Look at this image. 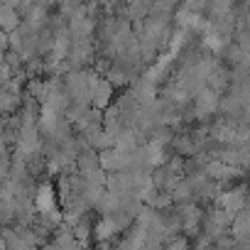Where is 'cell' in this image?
Listing matches in <instances>:
<instances>
[{"label": "cell", "mask_w": 250, "mask_h": 250, "mask_svg": "<svg viewBox=\"0 0 250 250\" xmlns=\"http://www.w3.org/2000/svg\"><path fill=\"white\" fill-rule=\"evenodd\" d=\"M64 91L74 103H91V76L83 71H71L64 79Z\"/></svg>", "instance_id": "6da1fadb"}, {"label": "cell", "mask_w": 250, "mask_h": 250, "mask_svg": "<svg viewBox=\"0 0 250 250\" xmlns=\"http://www.w3.org/2000/svg\"><path fill=\"white\" fill-rule=\"evenodd\" d=\"M230 218H233V216H230L226 208H211V211L201 213V221H199V223H204V233L211 235V240H213V235H221V233L228 230Z\"/></svg>", "instance_id": "7a4b0ae2"}, {"label": "cell", "mask_w": 250, "mask_h": 250, "mask_svg": "<svg viewBox=\"0 0 250 250\" xmlns=\"http://www.w3.org/2000/svg\"><path fill=\"white\" fill-rule=\"evenodd\" d=\"M218 91H213V88H201V91H196L194 93V103H196V115L199 118H206V115H211V113H216L218 110Z\"/></svg>", "instance_id": "3957f363"}, {"label": "cell", "mask_w": 250, "mask_h": 250, "mask_svg": "<svg viewBox=\"0 0 250 250\" xmlns=\"http://www.w3.org/2000/svg\"><path fill=\"white\" fill-rule=\"evenodd\" d=\"M93 32V20L83 13H76L69 22V40H88Z\"/></svg>", "instance_id": "277c9868"}, {"label": "cell", "mask_w": 250, "mask_h": 250, "mask_svg": "<svg viewBox=\"0 0 250 250\" xmlns=\"http://www.w3.org/2000/svg\"><path fill=\"white\" fill-rule=\"evenodd\" d=\"M110 93H113V86L98 76H91V101L96 108H103L108 101H110Z\"/></svg>", "instance_id": "5b68a950"}, {"label": "cell", "mask_w": 250, "mask_h": 250, "mask_svg": "<svg viewBox=\"0 0 250 250\" xmlns=\"http://www.w3.org/2000/svg\"><path fill=\"white\" fill-rule=\"evenodd\" d=\"M221 208H226L230 216L238 213L240 208H245V191L243 189H235V191L221 194Z\"/></svg>", "instance_id": "8992f818"}, {"label": "cell", "mask_w": 250, "mask_h": 250, "mask_svg": "<svg viewBox=\"0 0 250 250\" xmlns=\"http://www.w3.org/2000/svg\"><path fill=\"white\" fill-rule=\"evenodd\" d=\"M54 245H76V238H74V233H66L64 230V235L54 238Z\"/></svg>", "instance_id": "52a82bcc"}, {"label": "cell", "mask_w": 250, "mask_h": 250, "mask_svg": "<svg viewBox=\"0 0 250 250\" xmlns=\"http://www.w3.org/2000/svg\"><path fill=\"white\" fill-rule=\"evenodd\" d=\"M8 79V59L3 57V52H0V83H3Z\"/></svg>", "instance_id": "ba28073f"}, {"label": "cell", "mask_w": 250, "mask_h": 250, "mask_svg": "<svg viewBox=\"0 0 250 250\" xmlns=\"http://www.w3.org/2000/svg\"><path fill=\"white\" fill-rule=\"evenodd\" d=\"M5 47H8V37L3 35V30H0V52H3Z\"/></svg>", "instance_id": "9c48e42d"}]
</instances>
